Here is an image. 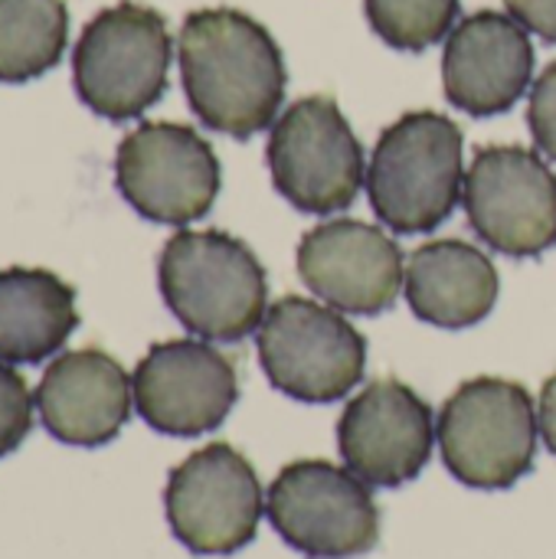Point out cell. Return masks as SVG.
<instances>
[{"label": "cell", "mask_w": 556, "mask_h": 559, "mask_svg": "<svg viewBox=\"0 0 556 559\" xmlns=\"http://www.w3.org/2000/svg\"><path fill=\"white\" fill-rule=\"evenodd\" d=\"M180 79L193 115L229 138L275 124L285 98V59L272 33L242 10L187 13L177 39Z\"/></svg>", "instance_id": "6da1fadb"}, {"label": "cell", "mask_w": 556, "mask_h": 559, "mask_svg": "<svg viewBox=\"0 0 556 559\" xmlns=\"http://www.w3.org/2000/svg\"><path fill=\"white\" fill-rule=\"evenodd\" d=\"M157 285L170 314L197 337L236 344L259 331L269 278L256 252L220 229H180L157 259Z\"/></svg>", "instance_id": "7a4b0ae2"}, {"label": "cell", "mask_w": 556, "mask_h": 559, "mask_svg": "<svg viewBox=\"0 0 556 559\" xmlns=\"http://www.w3.org/2000/svg\"><path fill=\"white\" fill-rule=\"evenodd\" d=\"M364 187L374 213L393 233L436 229L465 190L459 124L439 111H406L377 138Z\"/></svg>", "instance_id": "3957f363"}, {"label": "cell", "mask_w": 556, "mask_h": 559, "mask_svg": "<svg viewBox=\"0 0 556 559\" xmlns=\"http://www.w3.org/2000/svg\"><path fill=\"white\" fill-rule=\"evenodd\" d=\"M170 49L157 10L134 0L105 7L85 23L72 49L75 95L108 121L138 118L167 88Z\"/></svg>", "instance_id": "277c9868"}, {"label": "cell", "mask_w": 556, "mask_h": 559, "mask_svg": "<svg viewBox=\"0 0 556 559\" xmlns=\"http://www.w3.org/2000/svg\"><path fill=\"white\" fill-rule=\"evenodd\" d=\"M537 429L534 400L521 383L475 377L442 406L436 439L452 478L478 491H501L534 468Z\"/></svg>", "instance_id": "5b68a950"}, {"label": "cell", "mask_w": 556, "mask_h": 559, "mask_svg": "<svg viewBox=\"0 0 556 559\" xmlns=\"http://www.w3.org/2000/svg\"><path fill=\"white\" fill-rule=\"evenodd\" d=\"M256 347L269 383L301 403L344 400L367 367V341L344 311L298 295L265 311Z\"/></svg>", "instance_id": "8992f818"}, {"label": "cell", "mask_w": 556, "mask_h": 559, "mask_svg": "<svg viewBox=\"0 0 556 559\" xmlns=\"http://www.w3.org/2000/svg\"><path fill=\"white\" fill-rule=\"evenodd\" d=\"M265 160L275 190L315 216L347 210L367 177L364 147L328 95L298 98L275 118Z\"/></svg>", "instance_id": "52a82bcc"}, {"label": "cell", "mask_w": 556, "mask_h": 559, "mask_svg": "<svg viewBox=\"0 0 556 559\" xmlns=\"http://www.w3.org/2000/svg\"><path fill=\"white\" fill-rule=\"evenodd\" d=\"M265 514L275 534L308 559L364 557L380 540L370 485L324 459L285 465L265 495Z\"/></svg>", "instance_id": "ba28073f"}, {"label": "cell", "mask_w": 556, "mask_h": 559, "mask_svg": "<svg viewBox=\"0 0 556 559\" xmlns=\"http://www.w3.org/2000/svg\"><path fill=\"white\" fill-rule=\"evenodd\" d=\"M164 511L170 534L190 554L229 557L256 540L265 498L249 459L226 442H213L170 472Z\"/></svg>", "instance_id": "9c48e42d"}, {"label": "cell", "mask_w": 556, "mask_h": 559, "mask_svg": "<svg viewBox=\"0 0 556 559\" xmlns=\"http://www.w3.org/2000/svg\"><path fill=\"white\" fill-rule=\"evenodd\" d=\"M115 183L144 219L187 226L216 203L220 160L190 124L144 121L118 144Z\"/></svg>", "instance_id": "30bf717a"}, {"label": "cell", "mask_w": 556, "mask_h": 559, "mask_svg": "<svg viewBox=\"0 0 556 559\" xmlns=\"http://www.w3.org/2000/svg\"><path fill=\"white\" fill-rule=\"evenodd\" d=\"M462 203L482 242L511 259L541 255L556 242V174L531 147H478Z\"/></svg>", "instance_id": "8fae6325"}, {"label": "cell", "mask_w": 556, "mask_h": 559, "mask_svg": "<svg viewBox=\"0 0 556 559\" xmlns=\"http://www.w3.org/2000/svg\"><path fill=\"white\" fill-rule=\"evenodd\" d=\"M131 390L138 416L154 432L193 439L229 416L239 400V377L223 350L203 337H184L154 344L141 357Z\"/></svg>", "instance_id": "7c38bea8"}, {"label": "cell", "mask_w": 556, "mask_h": 559, "mask_svg": "<svg viewBox=\"0 0 556 559\" xmlns=\"http://www.w3.org/2000/svg\"><path fill=\"white\" fill-rule=\"evenodd\" d=\"M436 442L429 403L393 377L364 386L338 423V449L344 465L370 488H400L413 481Z\"/></svg>", "instance_id": "4fadbf2b"}, {"label": "cell", "mask_w": 556, "mask_h": 559, "mask_svg": "<svg viewBox=\"0 0 556 559\" xmlns=\"http://www.w3.org/2000/svg\"><path fill=\"white\" fill-rule=\"evenodd\" d=\"M301 282L344 314L387 311L406 278L400 246L370 223L328 219L298 242Z\"/></svg>", "instance_id": "5bb4252c"}, {"label": "cell", "mask_w": 556, "mask_h": 559, "mask_svg": "<svg viewBox=\"0 0 556 559\" xmlns=\"http://www.w3.org/2000/svg\"><path fill=\"white\" fill-rule=\"evenodd\" d=\"M534 75L531 33L498 10L465 16L446 39V98L475 118H492L518 105Z\"/></svg>", "instance_id": "9a60e30c"}, {"label": "cell", "mask_w": 556, "mask_h": 559, "mask_svg": "<svg viewBox=\"0 0 556 559\" xmlns=\"http://www.w3.org/2000/svg\"><path fill=\"white\" fill-rule=\"evenodd\" d=\"M36 413L43 429L75 449L108 445L131 416L134 390L125 367L98 350L82 347L56 357L39 386H36Z\"/></svg>", "instance_id": "2e32d148"}, {"label": "cell", "mask_w": 556, "mask_h": 559, "mask_svg": "<svg viewBox=\"0 0 556 559\" xmlns=\"http://www.w3.org/2000/svg\"><path fill=\"white\" fill-rule=\"evenodd\" d=\"M403 288L416 318L459 331L492 314L501 278L495 262L472 242L436 239L410 255Z\"/></svg>", "instance_id": "e0dca14e"}, {"label": "cell", "mask_w": 556, "mask_h": 559, "mask_svg": "<svg viewBox=\"0 0 556 559\" xmlns=\"http://www.w3.org/2000/svg\"><path fill=\"white\" fill-rule=\"evenodd\" d=\"M79 328L75 292L49 269H0V360L43 364Z\"/></svg>", "instance_id": "ac0fdd59"}, {"label": "cell", "mask_w": 556, "mask_h": 559, "mask_svg": "<svg viewBox=\"0 0 556 559\" xmlns=\"http://www.w3.org/2000/svg\"><path fill=\"white\" fill-rule=\"evenodd\" d=\"M69 43L62 0H0V82H29L49 72Z\"/></svg>", "instance_id": "d6986e66"}, {"label": "cell", "mask_w": 556, "mask_h": 559, "mask_svg": "<svg viewBox=\"0 0 556 559\" xmlns=\"http://www.w3.org/2000/svg\"><path fill=\"white\" fill-rule=\"evenodd\" d=\"M374 33L406 52H419L456 29L459 0H364Z\"/></svg>", "instance_id": "ffe728a7"}, {"label": "cell", "mask_w": 556, "mask_h": 559, "mask_svg": "<svg viewBox=\"0 0 556 559\" xmlns=\"http://www.w3.org/2000/svg\"><path fill=\"white\" fill-rule=\"evenodd\" d=\"M33 396L26 380L0 360V459L16 452L33 429Z\"/></svg>", "instance_id": "44dd1931"}, {"label": "cell", "mask_w": 556, "mask_h": 559, "mask_svg": "<svg viewBox=\"0 0 556 559\" xmlns=\"http://www.w3.org/2000/svg\"><path fill=\"white\" fill-rule=\"evenodd\" d=\"M528 124L537 147L556 164V62H551L531 88Z\"/></svg>", "instance_id": "7402d4cb"}, {"label": "cell", "mask_w": 556, "mask_h": 559, "mask_svg": "<svg viewBox=\"0 0 556 559\" xmlns=\"http://www.w3.org/2000/svg\"><path fill=\"white\" fill-rule=\"evenodd\" d=\"M505 7L528 33L556 43V0H505Z\"/></svg>", "instance_id": "603a6c76"}, {"label": "cell", "mask_w": 556, "mask_h": 559, "mask_svg": "<svg viewBox=\"0 0 556 559\" xmlns=\"http://www.w3.org/2000/svg\"><path fill=\"white\" fill-rule=\"evenodd\" d=\"M537 426L547 442V449L556 455V373L541 390V406H537Z\"/></svg>", "instance_id": "cb8c5ba5"}]
</instances>
